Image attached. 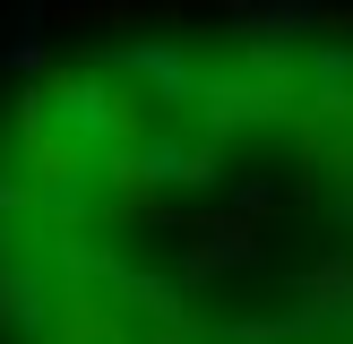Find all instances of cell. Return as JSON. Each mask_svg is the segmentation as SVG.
Segmentation results:
<instances>
[{
    "mask_svg": "<svg viewBox=\"0 0 353 344\" xmlns=\"http://www.w3.org/2000/svg\"><path fill=\"white\" fill-rule=\"evenodd\" d=\"M0 86H9V78H0Z\"/></svg>",
    "mask_w": 353,
    "mask_h": 344,
    "instance_id": "obj_1",
    "label": "cell"
}]
</instances>
